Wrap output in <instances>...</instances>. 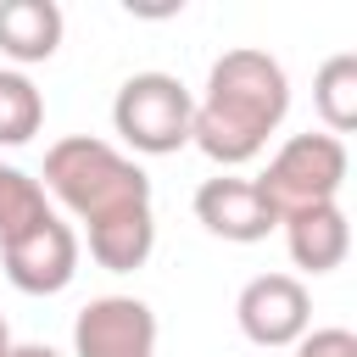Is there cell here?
Instances as JSON below:
<instances>
[{
  "instance_id": "obj_13",
  "label": "cell",
  "mask_w": 357,
  "mask_h": 357,
  "mask_svg": "<svg viewBox=\"0 0 357 357\" xmlns=\"http://www.w3.org/2000/svg\"><path fill=\"white\" fill-rule=\"evenodd\" d=\"M45 218H50V201H45L39 178H28L22 167L0 162V245L17 240V234H28V229L45 223Z\"/></svg>"
},
{
  "instance_id": "obj_8",
  "label": "cell",
  "mask_w": 357,
  "mask_h": 357,
  "mask_svg": "<svg viewBox=\"0 0 357 357\" xmlns=\"http://www.w3.org/2000/svg\"><path fill=\"white\" fill-rule=\"evenodd\" d=\"M195 218L206 234L218 240H234V245H257L279 229V218L268 212V201L257 195L251 178H234V173H218L195 190Z\"/></svg>"
},
{
  "instance_id": "obj_7",
  "label": "cell",
  "mask_w": 357,
  "mask_h": 357,
  "mask_svg": "<svg viewBox=\"0 0 357 357\" xmlns=\"http://www.w3.org/2000/svg\"><path fill=\"white\" fill-rule=\"evenodd\" d=\"M73 357H156V312L139 296H95L73 318Z\"/></svg>"
},
{
  "instance_id": "obj_10",
  "label": "cell",
  "mask_w": 357,
  "mask_h": 357,
  "mask_svg": "<svg viewBox=\"0 0 357 357\" xmlns=\"http://www.w3.org/2000/svg\"><path fill=\"white\" fill-rule=\"evenodd\" d=\"M284 245H290V262L307 268V273H329V268H340L346 251H351V223H346L340 201L284 218Z\"/></svg>"
},
{
  "instance_id": "obj_6",
  "label": "cell",
  "mask_w": 357,
  "mask_h": 357,
  "mask_svg": "<svg viewBox=\"0 0 357 357\" xmlns=\"http://www.w3.org/2000/svg\"><path fill=\"white\" fill-rule=\"evenodd\" d=\"M0 257H6V279H11L22 296H61V290L73 284V273H78V229L50 212V218L33 223L28 234L6 240Z\"/></svg>"
},
{
  "instance_id": "obj_3",
  "label": "cell",
  "mask_w": 357,
  "mask_h": 357,
  "mask_svg": "<svg viewBox=\"0 0 357 357\" xmlns=\"http://www.w3.org/2000/svg\"><path fill=\"white\" fill-rule=\"evenodd\" d=\"M346 167H351L346 139H335V134H290V139L268 156L262 178H251V184H257V195L268 201V212L284 223V218H296V212H312V206L340 201Z\"/></svg>"
},
{
  "instance_id": "obj_2",
  "label": "cell",
  "mask_w": 357,
  "mask_h": 357,
  "mask_svg": "<svg viewBox=\"0 0 357 357\" xmlns=\"http://www.w3.org/2000/svg\"><path fill=\"white\" fill-rule=\"evenodd\" d=\"M284 112H290L284 67L257 45L223 50L206 73V95L195 100L190 145H201V156H212L218 167H240V162L262 156V145L284 123Z\"/></svg>"
},
{
  "instance_id": "obj_5",
  "label": "cell",
  "mask_w": 357,
  "mask_h": 357,
  "mask_svg": "<svg viewBox=\"0 0 357 357\" xmlns=\"http://www.w3.org/2000/svg\"><path fill=\"white\" fill-rule=\"evenodd\" d=\"M234 318H240V335L251 346H268V351L296 346L312 329V296L296 273H257V279H245Z\"/></svg>"
},
{
  "instance_id": "obj_1",
  "label": "cell",
  "mask_w": 357,
  "mask_h": 357,
  "mask_svg": "<svg viewBox=\"0 0 357 357\" xmlns=\"http://www.w3.org/2000/svg\"><path fill=\"white\" fill-rule=\"evenodd\" d=\"M89 240V257L106 273H134L156 251V212H151V178L139 162H128L117 145L95 134H67L45 151V184Z\"/></svg>"
},
{
  "instance_id": "obj_9",
  "label": "cell",
  "mask_w": 357,
  "mask_h": 357,
  "mask_svg": "<svg viewBox=\"0 0 357 357\" xmlns=\"http://www.w3.org/2000/svg\"><path fill=\"white\" fill-rule=\"evenodd\" d=\"M61 28H67V17L56 0H0V50L17 67L50 61L61 50Z\"/></svg>"
},
{
  "instance_id": "obj_11",
  "label": "cell",
  "mask_w": 357,
  "mask_h": 357,
  "mask_svg": "<svg viewBox=\"0 0 357 357\" xmlns=\"http://www.w3.org/2000/svg\"><path fill=\"white\" fill-rule=\"evenodd\" d=\"M312 106H318V117H324V134H351L357 128V56L351 50H340V56H329L324 67H318V78H312Z\"/></svg>"
},
{
  "instance_id": "obj_4",
  "label": "cell",
  "mask_w": 357,
  "mask_h": 357,
  "mask_svg": "<svg viewBox=\"0 0 357 357\" xmlns=\"http://www.w3.org/2000/svg\"><path fill=\"white\" fill-rule=\"evenodd\" d=\"M190 123H195V95L173 73H134V78H123V89L112 100V128L139 156L184 151L190 145Z\"/></svg>"
},
{
  "instance_id": "obj_15",
  "label": "cell",
  "mask_w": 357,
  "mask_h": 357,
  "mask_svg": "<svg viewBox=\"0 0 357 357\" xmlns=\"http://www.w3.org/2000/svg\"><path fill=\"white\" fill-rule=\"evenodd\" d=\"M6 357H61L56 346H39V340H28V346H11Z\"/></svg>"
},
{
  "instance_id": "obj_12",
  "label": "cell",
  "mask_w": 357,
  "mask_h": 357,
  "mask_svg": "<svg viewBox=\"0 0 357 357\" xmlns=\"http://www.w3.org/2000/svg\"><path fill=\"white\" fill-rule=\"evenodd\" d=\"M39 123H45V95L33 89V78L0 67V145H28Z\"/></svg>"
},
{
  "instance_id": "obj_14",
  "label": "cell",
  "mask_w": 357,
  "mask_h": 357,
  "mask_svg": "<svg viewBox=\"0 0 357 357\" xmlns=\"http://www.w3.org/2000/svg\"><path fill=\"white\" fill-rule=\"evenodd\" d=\"M296 357H357V335L329 324V329H307L296 340Z\"/></svg>"
},
{
  "instance_id": "obj_16",
  "label": "cell",
  "mask_w": 357,
  "mask_h": 357,
  "mask_svg": "<svg viewBox=\"0 0 357 357\" xmlns=\"http://www.w3.org/2000/svg\"><path fill=\"white\" fill-rule=\"evenodd\" d=\"M11 346H17V340H11V324H6V312H0V357H6Z\"/></svg>"
}]
</instances>
